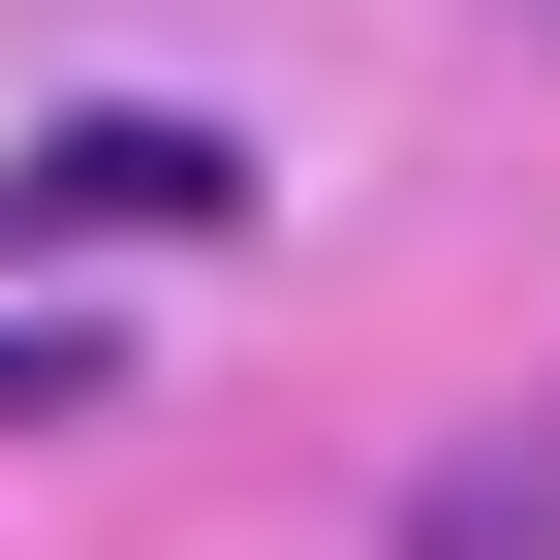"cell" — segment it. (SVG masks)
<instances>
[{"instance_id":"3957f363","label":"cell","mask_w":560,"mask_h":560,"mask_svg":"<svg viewBox=\"0 0 560 560\" xmlns=\"http://www.w3.org/2000/svg\"><path fill=\"white\" fill-rule=\"evenodd\" d=\"M0 405L62 436V405H94V312H0Z\"/></svg>"},{"instance_id":"6da1fadb","label":"cell","mask_w":560,"mask_h":560,"mask_svg":"<svg viewBox=\"0 0 560 560\" xmlns=\"http://www.w3.org/2000/svg\"><path fill=\"white\" fill-rule=\"evenodd\" d=\"M219 219H249L219 94H32L0 62V249H219Z\"/></svg>"},{"instance_id":"7a4b0ae2","label":"cell","mask_w":560,"mask_h":560,"mask_svg":"<svg viewBox=\"0 0 560 560\" xmlns=\"http://www.w3.org/2000/svg\"><path fill=\"white\" fill-rule=\"evenodd\" d=\"M405 560H560V405H499V436L405 467Z\"/></svg>"}]
</instances>
